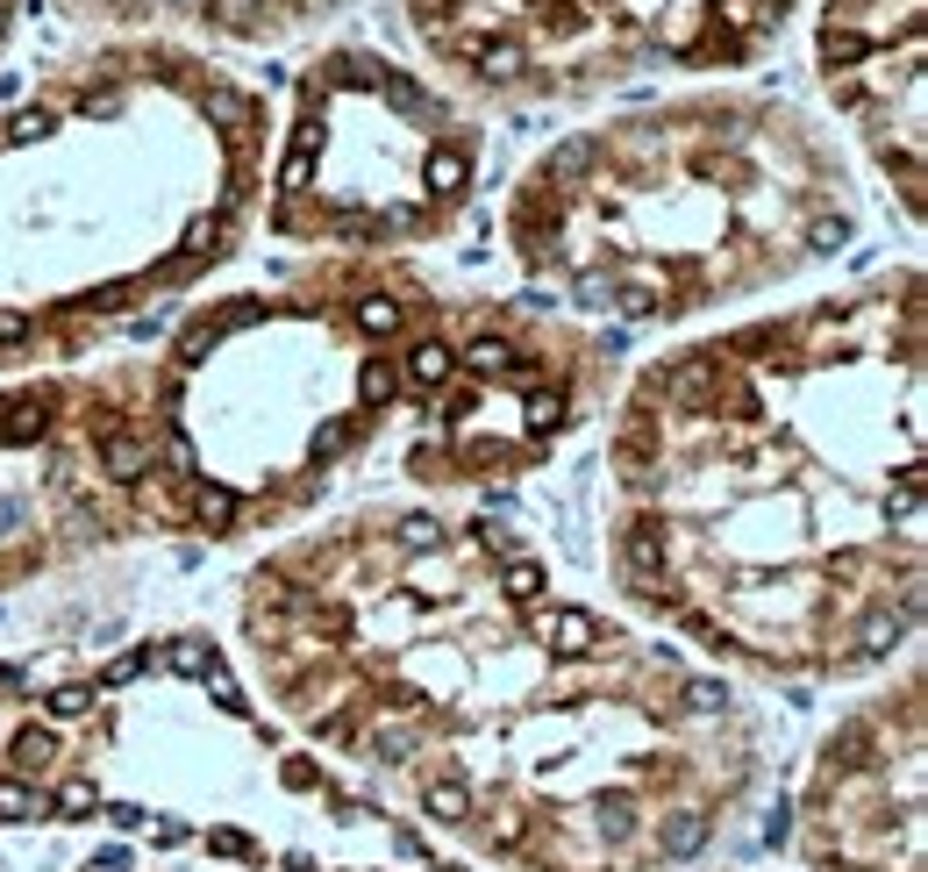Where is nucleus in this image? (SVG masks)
Returning <instances> with one entry per match:
<instances>
[{"label":"nucleus","mask_w":928,"mask_h":872,"mask_svg":"<svg viewBox=\"0 0 928 872\" xmlns=\"http://www.w3.org/2000/svg\"><path fill=\"white\" fill-rule=\"evenodd\" d=\"M800 851L808 872H921V723L893 744L886 715H850L821 744Z\"/></svg>","instance_id":"f257e3e1"},{"label":"nucleus","mask_w":928,"mask_h":872,"mask_svg":"<svg viewBox=\"0 0 928 872\" xmlns=\"http://www.w3.org/2000/svg\"><path fill=\"white\" fill-rule=\"evenodd\" d=\"M207 14H215L222 29H236V36H250V29H257V14H265V8H257V0H207Z\"/></svg>","instance_id":"f03ea898"},{"label":"nucleus","mask_w":928,"mask_h":872,"mask_svg":"<svg viewBox=\"0 0 928 872\" xmlns=\"http://www.w3.org/2000/svg\"><path fill=\"white\" fill-rule=\"evenodd\" d=\"M444 8H458V0H415V14H429V22H436Z\"/></svg>","instance_id":"7ed1b4c3"}]
</instances>
